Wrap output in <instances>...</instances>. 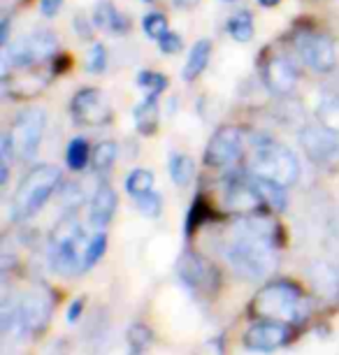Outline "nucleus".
<instances>
[{
    "label": "nucleus",
    "instance_id": "nucleus-25",
    "mask_svg": "<svg viewBox=\"0 0 339 355\" xmlns=\"http://www.w3.org/2000/svg\"><path fill=\"white\" fill-rule=\"evenodd\" d=\"M168 170H170L172 182L177 186H182V189L189 186L193 182V177H195V163H193L191 156H184V153H175V156L170 158Z\"/></svg>",
    "mask_w": 339,
    "mask_h": 355
},
{
    "label": "nucleus",
    "instance_id": "nucleus-23",
    "mask_svg": "<svg viewBox=\"0 0 339 355\" xmlns=\"http://www.w3.org/2000/svg\"><path fill=\"white\" fill-rule=\"evenodd\" d=\"M251 184L256 186V191L261 193V198L265 200V205L268 207H272V209H277V211L286 209V205H288V198H286V193H284L286 186L272 182V179L256 177V174L251 177Z\"/></svg>",
    "mask_w": 339,
    "mask_h": 355
},
{
    "label": "nucleus",
    "instance_id": "nucleus-11",
    "mask_svg": "<svg viewBox=\"0 0 339 355\" xmlns=\"http://www.w3.org/2000/svg\"><path fill=\"white\" fill-rule=\"evenodd\" d=\"M297 51H300V58L309 65L314 72H325L335 70L337 65V49L332 37L323 35V33H304V35L297 40Z\"/></svg>",
    "mask_w": 339,
    "mask_h": 355
},
{
    "label": "nucleus",
    "instance_id": "nucleus-41",
    "mask_svg": "<svg viewBox=\"0 0 339 355\" xmlns=\"http://www.w3.org/2000/svg\"><path fill=\"white\" fill-rule=\"evenodd\" d=\"M172 3H175V8L179 10H193L200 0H172Z\"/></svg>",
    "mask_w": 339,
    "mask_h": 355
},
{
    "label": "nucleus",
    "instance_id": "nucleus-14",
    "mask_svg": "<svg viewBox=\"0 0 339 355\" xmlns=\"http://www.w3.org/2000/svg\"><path fill=\"white\" fill-rule=\"evenodd\" d=\"M177 274L182 279V284L189 286L191 291H207V288L214 291L218 286L216 270L198 253H184L177 263Z\"/></svg>",
    "mask_w": 339,
    "mask_h": 355
},
{
    "label": "nucleus",
    "instance_id": "nucleus-26",
    "mask_svg": "<svg viewBox=\"0 0 339 355\" xmlns=\"http://www.w3.org/2000/svg\"><path fill=\"white\" fill-rule=\"evenodd\" d=\"M318 123L339 135V96H323L316 105Z\"/></svg>",
    "mask_w": 339,
    "mask_h": 355
},
{
    "label": "nucleus",
    "instance_id": "nucleus-28",
    "mask_svg": "<svg viewBox=\"0 0 339 355\" xmlns=\"http://www.w3.org/2000/svg\"><path fill=\"white\" fill-rule=\"evenodd\" d=\"M154 182H156V177L151 170H132L128 177H125V191H128V196L137 200L154 191Z\"/></svg>",
    "mask_w": 339,
    "mask_h": 355
},
{
    "label": "nucleus",
    "instance_id": "nucleus-6",
    "mask_svg": "<svg viewBox=\"0 0 339 355\" xmlns=\"http://www.w3.org/2000/svg\"><path fill=\"white\" fill-rule=\"evenodd\" d=\"M58 49V37L46 28H35L19 37L15 44H5L3 51V79L12 75V70L37 68L40 63L54 58Z\"/></svg>",
    "mask_w": 339,
    "mask_h": 355
},
{
    "label": "nucleus",
    "instance_id": "nucleus-17",
    "mask_svg": "<svg viewBox=\"0 0 339 355\" xmlns=\"http://www.w3.org/2000/svg\"><path fill=\"white\" fill-rule=\"evenodd\" d=\"M116 207H119L116 191L107 184H101L91 198V211H89L91 225H96L98 230H105L112 223V218H114Z\"/></svg>",
    "mask_w": 339,
    "mask_h": 355
},
{
    "label": "nucleus",
    "instance_id": "nucleus-2",
    "mask_svg": "<svg viewBox=\"0 0 339 355\" xmlns=\"http://www.w3.org/2000/svg\"><path fill=\"white\" fill-rule=\"evenodd\" d=\"M54 293L44 286H37L33 291L17 297V302L5 300L3 302V332L15 337H28L40 334L49 327L51 313H54Z\"/></svg>",
    "mask_w": 339,
    "mask_h": 355
},
{
    "label": "nucleus",
    "instance_id": "nucleus-9",
    "mask_svg": "<svg viewBox=\"0 0 339 355\" xmlns=\"http://www.w3.org/2000/svg\"><path fill=\"white\" fill-rule=\"evenodd\" d=\"M302 151L307 153L311 163L332 167L339 163V135L328 130L321 123H309L302 125L297 132Z\"/></svg>",
    "mask_w": 339,
    "mask_h": 355
},
{
    "label": "nucleus",
    "instance_id": "nucleus-34",
    "mask_svg": "<svg viewBox=\"0 0 339 355\" xmlns=\"http://www.w3.org/2000/svg\"><path fill=\"white\" fill-rule=\"evenodd\" d=\"M107 68V49L101 42H93L91 49L86 51V70L93 75H101Z\"/></svg>",
    "mask_w": 339,
    "mask_h": 355
},
{
    "label": "nucleus",
    "instance_id": "nucleus-30",
    "mask_svg": "<svg viewBox=\"0 0 339 355\" xmlns=\"http://www.w3.org/2000/svg\"><path fill=\"white\" fill-rule=\"evenodd\" d=\"M228 33L235 42H249L254 37V19H251V12H237L235 17L228 21Z\"/></svg>",
    "mask_w": 339,
    "mask_h": 355
},
{
    "label": "nucleus",
    "instance_id": "nucleus-35",
    "mask_svg": "<svg viewBox=\"0 0 339 355\" xmlns=\"http://www.w3.org/2000/svg\"><path fill=\"white\" fill-rule=\"evenodd\" d=\"M207 220V205H205L202 198H195L189 209V216H186V225H184V232L186 234H193L198 230V225Z\"/></svg>",
    "mask_w": 339,
    "mask_h": 355
},
{
    "label": "nucleus",
    "instance_id": "nucleus-21",
    "mask_svg": "<svg viewBox=\"0 0 339 355\" xmlns=\"http://www.w3.org/2000/svg\"><path fill=\"white\" fill-rule=\"evenodd\" d=\"M209 56H211V42L209 40H198V42L191 46L189 58H186V65L182 72L184 82H195L205 72V68H207Z\"/></svg>",
    "mask_w": 339,
    "mask_h": 355
},
{
    "label": "nucleus",
    "instance_id": "nucleus-4",
    "mask_svg": "<svg viewBox=\"0 0 339 355\" xmlns=\"http://www.w3.org/2000/svg\"><path fill=\"white\" fill-rule=\"evenodd\" d=\"M84 227L77 211H65L56 220V225L51 227L49 234L46 256H49L51 270L65 279L75 277L77 272H84L82 256H79V251H84Z\"/></svg>",
    "mask_w": 339,
    "mask_h": 355
},
{
    "label": "nucleus",
    "instance_id": "nucleus-19",
    "mask_svg": "<svg viewBox=\"0 0 339 355\" xmlns=\"http://www.w3.org/2000/svg\"><path fill=\"white\" fill-rule=\"evenodd\" d=\"M93 24L112 35H125L130 31V19L119 12L112 3H98L93 10Z\"/></svg>",
    "mask_w": 339,
    "mask_h": 355
},
{
    "label": "nucleus",
    "instance_id": "nucleus-32",
    "mask_svg": "<svg viewBox=\"0 0 339 355\" xmlns=\"http://www.w3.org/2000/svg\"><path fill=\"white\" fill-rule=\"evenodd\" d=\"M137 84H139V89L147 91V96H161V93L168 89V77L154 70H144L137 75Z\"/></svg>",
    "mask_w": 339,
    "mask_h": 355
},
{
    "label": "nucleus",
    "instance_id": "nucleus-37",
    "mask_svg": "<svg viewBox=\"0 0 339 355\" xmlns=\"http://www.w3.org/2000/svg\"><path fill=\"white\" fill-rule=\"evenodd\" d=\"M182 46H184L182 37H179L177 33H172V31H168L161 40H158V49H161L163 53H168V56H172V53H179V51H182Z\"/></svg>",
    "mask_w": 339,
    "mask_h": 355
},
{
    "label": "nucleus",
    "instance_id": "nucleus-31",
    "mask_svg": "<svg viewBox=\"0 0 339 355\" xmlns=\"http://www.w3.org/2000/svg\"><path fill=\"white\" fill-rule=\"evenodd\" d=\"M151 344V330L147 325L135 323L128 330V351L130 355H142Z\"/></svg>",
    "mask_w": 339,
    "mask_h": 355
},
{
    "label": "nucleus",
    "instance_id": "nucleus-5",
    "mask_svg": "<svg viewBox=\"0 0 339 355\" xmlns=\"http://www.w3.org/2000/svg\"><path fill=\"white\" fill-rule=\"evenodd\" d=\"M61 184V170L54 165H37L26 174L24 182L12 198V218L28 220L54 196L56 186Z\"/></svg>",
    "mask_w": 339,
    "mask_h": 355
},
{
    "label": "nucleus",
    "instance_id": "nucleus-39",
    "mask_svg": "<svg viewBox=\"0 0 339 355\" xmlns=\"http://www.w3.org/2000/svg\"><path fill=\"white\" fill-rule=\"evenodd\" d=\"M63 8V0H40V12H42V17L51 19L56 17L58 12Z\"/></svg>",
    "mask_w": 339,
    "mask_h": 355
},
{
    "label": "nucleus",
    "instance_id": "nucleus-29",
    "mask_svg": "<svg viewBox=\"0 0 339 355\" xmlns=\"http://www.w3.org/2000/svg\"><path fill=\"white\" fill-rule=\"evenodd\" d=\"M105 251H107V232L98 230L89 239V242H86L84 251H82V267H84V272L91 270V267L105 256Z\"/></svg>",
    "mask_w": 339,
    "mask_h": 355
},
{
    "label": "nucleus",
    "instance_id": "nucleus-33",
    "mask_svg": "<svg viewBox=\"0 0 339 355\" xmlns=\"http://www.w3.org/2000/svg\"><path fill=\"white\" fill-rule=\"evenodd\" d=\"M142 31L144 35L151 37V40H161L165 33H168V19L161 12H149V15H144L142 19Z\"/></svg>",
    "mask_w": 339,
    "mask_h": 355
},
{
    "label": "nucleus",
    "instance_id": "nucleus-15",
    "mask_svg": "<svg viewBox=\"0 0 339 355\" xmlns=\"http://www.w3.org/2000/svg\"><path fill=\"white\" fill-rule=\"evenodd\" d=\"M225 207L235 214H242V216H251V214H261L268 205H265L261 193L256 191V186L249 179V182H235L228 186V191H225Z\"/></svg>",
    "mask_w": 339,
    "mask_h": 355
},
{
    "label": "nucleus",
    "instance_id": "nucleus-3",
    "mask_svg": "<svg viewBox=\"0 0 339 355\" xmlns=\"http://www.w3.org/2000/svg\"><path fill=\"white\" fill-rule=\"evenodd\" d=\"M309 300L293 281H272L256 293L251 302V316L258 320H281V323L297 325L309 316Z\"/></svg>",
    "mask_w": 339,
    "mask_h": 355
},
{
    "label": "nucleus",
    "instance_id": "nucleus-44",
    "mask_svg": "<svg viewBox=\"0 0 339 355\" xmlns=\"http://www.w3.org/2000/svg\"><path fill=\"white\" fill-rule=\"evenodd\" d=\"M223 3H235V0H223Z\"/></svg>",
    "mask_w": 339,
    "mask_h": 355
},
{
    "label": "nucleus",
    "instance_id": "nucleus-27",
    "mask_svg": "<svg viewBox=\"0 0 339 355\" xmlns=\"http://www.w3.org/2000/svg\"><path fill=\"white\" fill-rule=\"evenodd\" d=\"M65 163L72 172H82L86 165L91 163V149H89V142L84 137H75L70 139L68 144V151H65Z\"/></svg>",
    "mask_w": 339,
    "mask_h": 355
},
{
    "label": "nucleus",
    "instance_id": "nucleus-36",
    "mask_svg": "<svg viewBox=\"0 0 339 355\" xmlns=\"http://www.w3.org/2000/svg\"><path fill=\"white\" fill-rule=\"evenodd\" d=\"M137 209H139L142 216L158 218L163 214V198L158 196L156 191H151V193H147V196L137 198Z\"/></svg>",
    "mask_w": 339,
    "mask_h": 355
},
{
    "label": "nucleus",
    "instance_id": "nucleus-12",
    "mask_svg": "<svg viewBox=\"0 0 339 355\" xmlns=\"http://www.w3.org/2000/svg\"><path fill=\"white\" fill-rule=\"evenodd\" d=\"M242 151V130L237 125H223L211 135L205 149V163L209 167H228Z\"/></svg>",
    "mask_w": 339,
    "mask_h": 355
},
{
    "label": "nucleus",
    "instance_id": "nucleus-13",
    "mask_svg": "<svg viewBox=\"0 0 339 355\" xmlns=\"http://www.w3.org/2000/svg\"><path fill=\"white\" fill-rule=\"evenodd\" d=\"M290 341V327L281 320H258L244 334V346L249 351L272 353Z\"/></svg>",
    "mask_w": 339,
    "mask_h": 355
},
{
    "label": "nucleus",
    "instance_id": "nucleus-24",
    "mask_svg": "<svg viewBox=\"0 0 339 355\" xmlns=\"http://www.w3.org/2000/svg\"><path fill=\"white\" fill-rule=\"evenodd\" d=\"M116 156H119V146L114 142H110V139L98 142L96 146H93V151H91L93 172H98V174L110 172L112 167H114V163H116Z\"/></svg>",
    "mask_w": 339,
    "mask_h": 355
},
{
    "label": "nucleus",
    "instance_id": "nucleus-20",
    "mask_svg": "<svg viewBox=\"0 0 339 355\" xmlns=\"http://www.w3.org/2000/svg\"><path fill=\"white\" fill-rule=\"evenodd\" d=\"M28 70V75L21 77L19 82H10V79H5L3 82V91H5V96H12V98H33V96H37L40 91L44 89L46 84V75H37L35 68H26Z\"/></svg>",
    "mask_w": 339,
    "mask_h": 355
},
{
    "label": "nucleus",
    "instance_id": "nucleus-7",
    "mask_svg": "<svg viewBox=\"0 0 339 355\" xmlns=\"http://www.w3.org/2000/svg\"><path fill=\"white\" fill-rule=\"evenodd\" d=\"M251 172L281 186H293L300 179V163L288 146L279 144L275 139H265L251 158Z\"/></svg>",
    "mask_w": 339,
    "mask_h": 355
},
{
    "label": "nucleus",
    "instance_id": "nucleus-8",
    "mask_svg": "<svg viewBox=\"0 0 339 355\" xmlns=\"http://www.w3.org/2000/svg\"><path fill=\"white\" fill-rule=\"evenodd\" d=\"M44 128H46V112L42 107H28V110L17 114L15 123H12V130H10V137H12V144H15V151L19 158L33 160L37 156Z\"/></svg>",
    "mask_w": 339,
    "mask_h": 355
},
{
    "label": "nucleus",
    "instance_id": "nucleus-1",
    "mask_svg": "<svg viewBox=\"0 0 339 355\" xmlns=\"http://www.w3.org/2000/svg\"><path fill=\"white\" fill-rule=\"evenodd\" d=\"M225 258L239 277L261 281L277 265V225L268 216H242L232 227Z\"/></svg>",
    "mask_w": 339,
    "mask_h": 355
},
{
    "label": "nucleus",
    "instance_id": "nucleus-40",
    "mask_svg": "<svg viewBox=\"0 0 339 355\" xmlns=\"http://www.w3.org/2000/svg\"><path fill=\"white\" fill-rule=\"evenodd\" d=\"M82 311H84V297H77V300H72L70 306H68V313H65V318H68V323L75 325L79 316H82Z\"/></svg>",
    "mask_w": 339,
    "mask_h": 355
},
{
    "label": "nucleus",
    "instance_id": "nucleus-18",
    "mask_svg": "<svg viewBox=\"0 0 339 355\" xmlns=\"http://www.w3.org/2000/svg\"><path fill=\"white\" fill-rule=\"evenodd\" d=\"M309 279H311V286H314V291L318 295H323L325 300L337 297V293H339V267L337 265L318 260V263L311 265Z\"/></svg>",
    "mask_w": 339,
    "mask_h": 355
},
{
    "label": "nucleus",
    "instance_id": "nucleus-42",
    "mask_svg": "<svg viewBox=\"0 0 339 355\" xmlns=\"http://www.w3.org/2000/svg\"><path fill=\"white\" fill-rule=\"evenodd\" d=\"M281 3V0H258V5H261V8H275V5H279Z\"/></svg>",
    "mask_w": 339,
    "mask_h": 355
},
{
    "label": "nucleus",
    "instance_id": "nucleus-16",
    "mask_svg": "<svg viewBox=\"0 0 339 355\" xmlns=\"http://www.w3.org/2000/svg\"><path fill=\"white\" fill-rule=\"evenodd\" d=\"M263 82L275 96H288L297 84V72L286 58L275 56L263 65Z\"/></svg>",
    "mask_w": 339,
    "mask_h": 355
},
{
    "label": "nucleus",
    "instance_id": "nucleus-38",
    "mask_svg": "<svg viewBox=\"0 0 339 355\" xmlns=\"http://www.w3.org/2000/svg\"><path fill=\"white\" fill-rule=\"evenodd\" d=\"M72 28L77 31V35H79V37L89 40V37H91V33H93V21H89V17L77 15L75 19H72Z\"/></svg>",
    "mask_w": 339,
    "mask_h": 355
},
{
    "label": "nucleus",
    "instance_id": "nucleus-43",
    "mask_svg": "<svg viewBox=\"0 0 339 355\" xmlns=\"http://www.w3.org/2000/svg\"><path fill=\"white\" fill-rule=\"evenodd\" d=\"M142 3H154V0H142Z\"/></svg>",
    "mask_w": 339,
    "mask_h": 355
},
{
    "label": "nucleus",
    "instance_id": "nucleus-22",
    "mask_svg": "<svg viewBox=\"0 0 339 355\" xmlns=\"http://www.w3.org/2000/svg\"><path fill=\"white\" fill-rule=\"evenodd\" d=\"M132 116H135V128L139 135H154L158 130V119H161V114H158V96L144 98V103L135 107Z\"/></svg>",
    "mask_w": 339,
    "mask_h": 355
},
{
    "label": "nucleus",
    "instance_id": "nucleus-10",
    "mask_svg": "<svg viewBox=\"0 0 339 355\" xmlns=\"http://www.w3.org/2000/svg\"><path fill=\"white\" fill-rule=\"evenodd\" d=\"M70 112L82 125H107L114 116L112 105L107 103L101 89H82L72 96Z\"/></svg>",
    "mask_w": 339,
    "mask_h": 355
}]
</instances>
